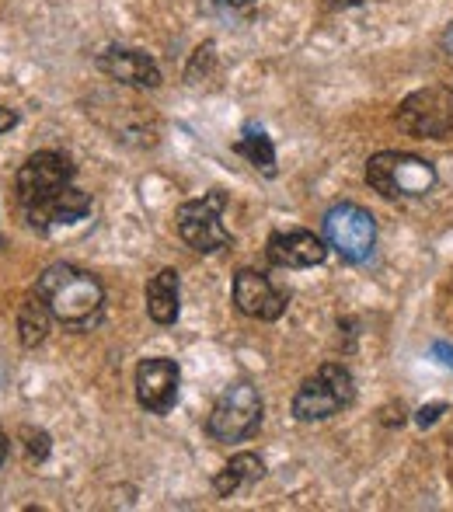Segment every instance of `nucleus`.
Instances as JSON below:
<instances>
[{"label":"nucleus","instance_id":"13","mask_svg":"<svg viewBox=\"0 0 453 512\" xmlns=\"http://www.w3.org/2000/svg\"><path fill=\"white\" fill-rule=\"evenodd\" d=\"M88 213H91V196L77 189V185H70V189H63L53 203H46L39 213L25 216V220L32 223L35 230H53V227H63V223L84 220Z\"/></svg>","mask_w":453,"mask_h":512},{"label":"nucleus","instance_id":"11","mask_svg":"<svg viewBox=\"0 0 453 512\" xmlns=\"http://www.w3.org/2000/svg\"><path fill=\"white\" fill-rule=\"evenodd\" d=\"M265 255L279 269H314L328 258V241L311 230H279L265 244Z\"/></svg>","mask_w":453,"mask_h":512},{"label":"nucleus","instance_id":"9","mask_svg":"<svg viewBox=\"0 0 453 512\" xmlns=\"http://www.w3.org/2000/svg\"><path fill=\"white\" fill-rule=\"evenodd\" d=\"M178 384H182V370H178L175 359L154 356L136 366V401L150 415H168L175 408Z\"/></svg>","mask_w":453,"mask_h":512},{"label":"nucleus","instance_id":"5","mask_svg":"<svg viewBox=\"0 0 453 512\" xmlns=\"http://www.w3.org/2000/svg\"><path fill=\"white\" fill-rule=\"evenodd\" d=\"M325 241L342 262H366L373 255V244H377V220H373L370 209L356 203H335L325 213Z\"/></svg>","mask_w":453,"mask_h":512},{"label":"nucleus","instance_id":"10","mask_svg":"<svg viewBox=\"0 0 453 512\" xmlns=\"http://www.w3.org/2000/svg\"><path fill=\"white\" fill-rule=\"evenodd\" d=\"M234 307L255 321H279L286 310V293H279L265 272L241 269L234 276Z\"/></svg>","mask_w":453,"mask_h":512},{"label":"nucleus","instance_id":"21","mask_svg":"<svg viewBox=\"0 0 453 512\" xmlns=\"http://www.w3.org/2000/svg\"><path fill=\"white\" fill-rule=\"evenodd\" d=\"M220 7H230V11H248L255 0H217Z\"/></svg>","mask_w":453,"mask_h":512},{"label":"nucleus","instance_id":"7","mask_svg":"<svg viewBox=\"0 0 453 512\" xmlns=\"http://www.w3.org/2000/svg\"><path fill=\"white\" fill-rule=\"evenodd\" d=\"M398 129L419 140H443L453 133V88L433 84L398 105Z\"/></svg>","mask_w":453,"mask_h":512},{"label":"nucleus","instance_id":"1","mask_svg":"<svg viewBox=\"0 0 453 512\" xmlns=\"http://www.w3.org/2000/svg\"><path fill=\"white\" fill-rule=\"evenodd\" d=\"M35 293L53 310L56 321H63L67 328H91L98 324L105 307V290L91 272L77 269V265H49L35 283Z\"/></svg>","mask_w":453,"mask_h":512},{"label":"nucleus","instance_id":"22","mask_svg":"<svg viewBox=\"0 0 453 512\" xmlns=\"http://www.w3.org/2000/svg\"><path fill=\"white\" fill-rule=\"evenodd\" d=\"M11 126H18V115L7 112V108H0V133H4V129H11Z\"/></svg>","mask_w":453,"mask_h":512},{"label":"nucleus","instance_id":"15","mask_svg":"<svg viewBox=\"0 0 453 512\" xmlns=\"http://www.w3.org/2000/svg\"><path fill=\"white\" fill-rule=\"evenodd\" d=\"M49 324H53V310H49L46 300L39 297V293H28L25 304L18 310V338L25 349H35V345L46 342L49 335Z\"/></svg>","mask_w":453,"mask_h":512},{"label":"nucleus","instance_id":"8","mask_svg":"<svg viewBox=\"0 0 453 512\" xmlns=\"http://www.w3.org/2000/svg\"><path fill=\"white\" fill-rule=\"evenodd\" d=\"M224 192H210L203 199H192L178 209V234L189 244L192 251H203V255H213V251L227 248L230 244V230L224 227L220 213H224Z\"/></svg>","mask_w":453,"mask_h":512},{"label":"nucleus","instance_id":"18","mask_svg":"<svg viewBox=\"0 0 453 512\" xmlns=\"http://www.w3.org/2000/svg\"><path fill=\"white\" fill-rule=\"evenodd\" d=\"M443 411H447V405H426V408H419V411H415V425H419V429H429V425L440 422Z\"/></svg>","mask_w":453,"mask_h":512},{"label":"nucleus","instance_id":"4","mask_svg":"<svg viewBox=\"0 0 453 512\" xmlns=\"http://www.w3.org/2000/svg\"><path fill=\"white\" fill-rule=\"evenodd\" d=\"M74 185V164L67 154L56 150H39L18 171V206L25 216L39 213L46 203H53L63 189Z\"/></svg>","mask_w":453,"mask_h":512},{"label":"nucleus","instance_id":"20","mask_svg":"<svg viewBox=\"0 0 453 512\" xmlns=\"http://www.w3.org/2000/svg\"><path fill=\"white\" fill-rule=\"evenodd\" d=\"M433 356L440 359L443 366H450V370H453V345H447V342H433Z\"/></svg>","mask_w":453,"mask_h":512},{"label":"nucleus","instance_id":"19","mask_svg":"<svg viewBox=\"0 0 453 512\" xmlns=\"http://www.w3.org/2000/svg\"><path fill=\"white\" fill-rule=\"evenodd\" d=\"M28 439H32V443H28V453H32L35 460H46V453H49V436L46 432H28Z\"/></svg>","mask_w":453,"mask_h":512},{"label":"nucleus","instance_id":"2","mask_svg":"<svg viewBox=\"0 0 453 512\" xmlns=\"http://www.w3.org/2000/svg\"><path fill=\"white\" fill-rule=\"evenodd\" d=\"M366 185L384 199H419L433 192L436 168L426 157L384 150V154H373L366 164Z\"/></svg>","mask_w":453,"mask_h":512},{"label":"nucleus","instance_id":"6","mask_svg":"<svg viewBox=\"0 0 453 512\" xmlns=\"http://www.w3.org/2000/svg\"><path fill=\"white\" fill-rule=\"evenodd\" d=\"M262 394L251 384H234L217 398L210 418H206V432L217 443H241V439L255 436L262 425Z\"/></svg>","mask_w":453,"mask_h":512},{"label":"nucleus","instance_id":"24","mask_svg":"<svg viewBox=\"0 0 453 512\" xmlns=\"http://www.w3.org/2000/svg\"><path fill=\"white\" fill-rule=\"evenodd\" d=\"M4 464H7V436L0 432V467H4Z\"/></svg>","mask_w":453,"mask_h":512},{"label":"nucleus","instance_id":"23","mask_svg":"<svg viewBox=\"0 0 453 512\" xmlns=\"http://www.w3.org/2000/svg\"><path fill=\"white\" fill-rule=\"evenodd\" d=\"M443 49H447V53L453 56V25L447 28V32H443Z\"/></svg>","mask_w":453,"mask_h":512},{"label":"nucleus","instance_id":"12","mask_svg":"<svg viewBox=\"0 0 453 512\" xmlns=\"http://www.w3.org/2000/svg\"><path fill=\"white\" fill-rule=\"evenodd\" d=\"M98 70L105 77L119 84H129V88H157L161 84V70L150 60L143 49H129V46H112L98 56Z\"/></svg>","mask_w":453,"mask_h":512},{"label":"nucleus","instance_id":"3","mask_svg":"<svg viewBox=\"0 0 453 512\" xmlns=\"http://www.w3.org/2000/svg\"><path fill=\"white\" fill-rule=\"evenodd\" d=\"M352 401H356L352 373L342 363H325L293 394V418L297 422H325V418L339 415L342 408H349Z\"/></svg>","mask_w":453,"mask_h":512},{"label":"nucleus","instance_id":"14","mask_svg":"<svg viewBox=\"0 0 453 512\" xmlns=\"http://www.w3.org/2000/svg\"><path fill=\"white\" fill-rule=\"evenodd\" d=\"M178 272L175 269H161L154 279L147 283V314L154 324H175L178 321Z\"/></svg>","mask_w":453,"mask_h":512},{"label":"nucleus","instance_id":"17","mask_svg":"<svg viewBox=\"0 0 453 512\" xmlns=\"http://www.w3.org/2000/svg\"><path fill=\"white\" fill-rule=\"evenodd\" d=\"M237 154L248 157L262 175H269V178L276 175V147H272V140L265 136V129L255 126V122L244 126V136L237 140Z\"/></svg>","mask_w":453,"mask_h":512},{"label":"nucleus","instance_id":"16","mask_svg":"<svg viewBox=\"0 0 453 512\" xmlns=\"http://www.w3.org/2000/svg\"><path fill=\"white\" fill-rule=\"evenodd\" d=\"M262 474H265V464L255 457V453H237V457H230V464L224 471L213 478V488H217L220 499H227V495H234L237 488L255 485Z\"/></svg>","mask_w":453,"mask_h":512}]
</instances>
